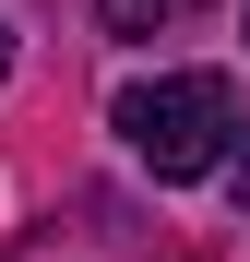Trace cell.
I'll return each instance as SVG.
<instances>
[{
    "label": "cell",
    "mask_w": 250,
    "mask_h": 262,
    "mask_svg": "<svg viewBox=\"0 0 250 262\" xmlns=\"http://www.w3.org/2000/svg\"><path fill=\"white\" fill-rule=\"evenodd\" d=\"M226 179H238V203H250V143H238V167H226Z\"/></svg>",
    "instance_id": "cell-3"
},
{
    "label": "cell",
    "mask_w": 250,
    "mask_h": 262,
    "mask_svg": "<svg viewBox=\"0 0 250 262\" xmlns=\"http://www.w3.org/2000/svg\"><path fill=\"white\" fill-rule=\"evenodd\" d=\"M107 12V36H167V24H191L202 0H96Z\"/></svg>",
    "instance_id": "cell-2"
},
{
    "label": "cell",
    "mask_w": 250,
    "mask_h": 262,
    "mask_svg": "<svg viewBox=\"0 0 250 262\" xmlns=\"http://www.w3.org/2000/svg\"><path fill=\"white\" fill-rule=\"evenodd\" d=\"M107 131L155 167V179H202V167H226L238 96H226V72H155V83H119Z\"/></svg>",
    "instance_id": "cell-1"
},
{
    "label": "cell",
    "mask_w": 250,
    "mask_h": 262,
    "mask_svg": "<svg viewBox=\"0 0 250 262\" xmlns=\"http://www.w3.org/2000/svg\"><path fill=\"white\" fill-rule=\"evenodd\" d=\"M0 83H12V24H0Z\"/></svg>",
    "instance_id": "cell-4"
}]
</instances>
